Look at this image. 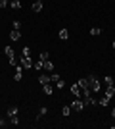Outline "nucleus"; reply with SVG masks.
<instances>
[{
    "label": "nucleus",
    "mask_w": 115,
    "mask_h": 129,
    "mask_svg": "<svg viewBox=\"0 0 115 129\" xmlns=\"http://www.w3.org/2000/svg\"><path fill=\"white\" fill-rule=\"evenodd\" d=\"M88 89H90V92H98L100 91V81L98 77H94V75H88Z\"/></svg>",
    "instance_id": "f257e3e1"
},
{
    "label": "nucleus",
    "mask_w": 115,
    "mask_h": 129,
    "mask_svg": "<svg viewBox=\"0 0 115 129\" xmlns=\"http://www.w3.org/2000/svg\"><path fill=\"white\" fill-rule=\"evenodd\" d=\"M19 66H21L23 70L33 68V60H31V56H21V58H19Z\"/></svg>",
    "instance_id": "f03ea898"
},
{
    "label": "nucleus",
    "mask_w": 115,
    "mask_h": 129,
    "mask_svg": "<svg viewBox=\"0 0 115 129\" xmlns=\"http://www.w3.org/2000/svg\"><path fill=\"white\" fill-rule=\"evenodd\" d=\"M77 83H79V87H81L82 94H90V89H88V79H86V77H81Z\"/></svg>",
    "instance_id": "7ed1b4c3"
},
{
    "label": "nucleus",
    "mask_w": 115,
    "mask_h": 129,
    "mask_svg": "<svg viewBox=\"0 0 115 129\" xmlns=\"http://www.w3.org/2000/svg\"><path fill=\"white\" fill-rule=\"evenodd\" d=\"M71 108H73V112H82V110H84V104H82V100H73Z\"/></svg>",
    "instance_id": "20e7f679"
},
{
    "label": "nucleus",
    "mask_w": 115,
    "mask_h": 129,
    "mask_svg": "<svg viewBox=\"0 0 115 129\" xmlns=\"http://www.w3.org/2000/svg\"><path fill=\"white\" fill-rule=\"evenodd\" d=\"M42 91L46 96H50V94H54V85H52V81L50 83H46V85H42Z\"/></svg>",
    "instance_id": "39448f33"
},
{
    "label": "nucleus",
    "mask_w": 115,
    "mask_h": 129,
    "mask_svg": "<svg viewBox=\"0 0 115 129\" xmlns=\"http://www.w3.org/2000/svg\"><path fill=\"white\" fill-rule=\"evenodd\" d=\"M23 79V68L16 66V73H14V81H21Z\"/></svg>",
    "instance_id": "423d86ee"
},
{
    "label": "nucleus",
    "mask_w": 115,
    "mask_h": 129,
    "mask_svg": "<svg viewBox=\"0 0 115 129\" xmlns=\"http://www.w3.org/2000/svg\"><path fill=\"white\" fill-rule=\"evenodd\" d=\"M71 92H73V96H81V94H82L79 83H73V85H71Z\"/></svg>",
    "instance_id": "0eeeda50"
},
{
    "label": "nucleus",
    "mask_w": 115,
    "mask_h": 129,
    "mask_svg": "<svg viewBox=\"0 0 115 129\" xmlns=\"http://www.w3.org/2000/svg\"><path fill=\"white\" fill-rule=\"evenodd\" d=\"M10 39H12V41H19V39H21V31H19V29L10 31Z\"/></svg>",
    "instance_id": "6e6552de"
},
{
    "label": "nucleus",
    "mask_w": 115,
    "mask_h": 129,
    "mask_svg": "<svg viewBox=\"0 0 115 129\" xmlns=\"http://www.w3.org/2000/svg\"><path fill=\"white\" fill-rule=\"evenodd\" d=\"M4 54L8 56V60L16 58V52H14V48H12V46H4Z\"/></svg>",
    "instance_id": "1a4fd4ad"
},
{
    "label": "nucleus",
    "mask_w": 115,
    "mask_h": 129,
    "mask_svg": "<svg viewBox=\"0 0 115 129\" xmlns=\"http://www.w3.org/2000/svg\"><path fill=\"white\" fill-rule=\"evenodd\" d=\"M105 96H109V98L115 96V83H113V85H107V89H105Z\"/></svg>",
    "instance_id": "9d476101"
},
{
    "label": "nucleus",
    "mask_w": 115,
    "mask_h": 129,
    "mask_svg": "<svg viewBox=\"0 0 115 129\" xmlns=\"http://www.w3.org/2000/svg\"><path fill=\"white\" fill-rule=\"evenodd\" d=\"M38 83H40V85H46V83H50V75H44V73H40V75H38Z\"/></svg>",
    "instance_id": "9b49d317"
},
{
    "label": "nucleus",
    "mask_w": 115,
    "mask_h": 129,
    "mask_svg": "<svg viewBox=\"0 0 115 129\" xmlns=\"http://www.w3.org/2000/svg\"><path fill=\"white\" fill-rule=\"evenodd\" d=\"M58 37H60L61 41H67V37H69V33H67V29H60V31H58Z\"/></svg>",
    "instance_id": "f8f14e48"
},
{
    "label": "nucleus",
    "mask_w": 115,
    "mask_h": 129,
    "mask_svg": "<svg viewBox=\"0 0 115 129\" xmlns=\"http://www.w3.org/2000/svg\"><path fill=\"white\" fill-rule=\"evenodd\" d=\"M109 100H111V98H109V96H105V94H104V96H102V98L98 100V104H100V106H107V104H109Z\"/></svg>",
    "instance_id": "ddd939ff"
},
{
    "label": "nucleus",
    "mask_w": 115,
    "mask_h": 129,
    "mask_svg": "<svg viewBox=\"0 0 115 129\" xmlns=\"http://www.w3.org/2000/svg\"><path fill=\"white\" fill-rule=\"evenodd\" d=\"M33 12H35V14L42 12V2H37V0H35V4H33Z\"/></svg>",
    "instance_id": "4468645a"
},
{
    "label": "nucleus",
    "mask_w": 115,
    "mask_h": 129,
    "mask_svg": "<svg viewBox=\"0 0 115 129\" xmlns=\"http://www.w3.org/2000/svg\"><path fill=\"white\" fill-rule=\"evenodd\" d=\"M6 114H8V118H12V116H17V108H16V106H10Z\"/></svg>",
    "instance_id": "2eb2a0df"
},
{
    "label": "nucleus",
    "mask_w": 115,
    "mask_h": 129,
    "mask_svg": "<svg viewBox=\"0 0 115 129\" xmlns=\"http://www.w3.org/2000/svg\"><path fill=\"white\" fill-rule=\"evenodd\" d=\"M33 68H35L37 71H42V70H44V62H42V60H40V62H35Z\"/></svg>",
    "instance_id": "dca6fc26"
},
{
    "label": "nucleus",
    "mask_w": 115,
    "mask_h": 129,
    "mask_svg": "<svg viewBox=\"0 0 115 129\" xmlns=\"http://www.w3.org/2000/svg\"><path fill=\"white\" fill-rule=\"evenodd\" d=\"M10 6H12V10H19V8H21V2H19V0H12Z\"/></svg>",
    "instance_id": "f3484780"
},
{
    "label": "nucleus",
    "mask_w": 115,
    "mask_h": 129,
    "mask_svg": "<svg viewBox=\"0 0 115 129\" xmlns=\"http://www.w3.org/2000/svg\"><path fill=\"white\" fill-rule=\"evenodd\" d=\"M44 70H46V71H52V70H54V64H52L50 60H44Z\"/></svg>",
    "instance_id": "a211bd4d"
},
{
    "label": "nucleus",
    "mask_w": 115,
    "mask_h": 129,
    "mask_svg": "<svg viewBox=\"0 0 115 129\" xmlns=\"http://www.w3.org/2000/svg\"><path fill=\"white\" fill-rule=\"evenodd\" d=\"M100 33H102V29H100V27H92V29H90V35H92V37H98Z\"/></svg>",
    "instance_id": "6ab92c4d"
},
{
    "label": "nucleus",
    "mask_w": 115,
    "mask_h": 129,
    "mask_svg": "<svg viewBox=\"0 0 115 129\" xmlns=\"http://www.w3.org/2000/svg\"><path fill=\"white\" fill-rule=\"evenodd\" d=\"M69 114H71V106H63V108H61V116H65V118H67Z\"/></svg>",
    "instance_id": "aec40b11"
},
{
    "label": "nucleus",
    "mask_w": 115,
    "mask_h": 129,
    "mask_svg": "<svg viewBox=\"0 0 115 129\" xmlns=\"http://www.w3.org/2000/svg\"><path fill=\"white\" fill-rule=\"evenodd\" d=\"M38 58H40V60L44 62V60H48V58H50V54L46 52V50H40V56H38Z\"/></svg>",
    "instance_id": "412c9836"
},
{
    "label": "nucleus",
    "mask_w": 115,
    "mask_h": 129,
    "mask_svg": "<svg viewBox=\"0 0 115 129\" xmlns=\"http://www.w3.org/2000/svg\"><path fill=\"white\" fill-rule=\"evenodd\" d=\"M104 83H105V85H113L115 81H113V77H111V75H105L104 77Z\"/></svg>",
    "instance_id": "4be33fe9"
},
{
    "label": "nucleus",
    "mask_w": 115,
    "mask_h": 129,
    "mask_svg": "<svg viewBox=\"0 0 115 129\" xmlns=\"http://www.w3.org/2000/svg\"><path fill=\"white\" fill-rule=\"evenodd\" d=\"M56 87H58V89H63V87H65V81H63V79L60 77V79L56 81Z\"/></svg>",
    "instance_id": "5701e85b"
},
{
    "label": "nucleus",
    "mask_w": 115,
    "mask_h": 129,
    "mask_svg": "<svg viewBox=\"0 0 115 129\" xmlns=\"http://www.w3.org/2000/svg\"><path fill=\"white\" fill-rule=\"evenodd\" d=\"M88 104H90V106H96V104H98V100H96L94 96H90V94H88Z\"/></svg>",
    "instance_id": "b1692460"
},
{
    "label": "nucleus",
    "mask_w": 115,
    "mask_h": 129,
    "mask_svg": "<svg viewBox=\"0 0 115 129\" xmlns=\"http://www.w3.org/2000/svg\"><path fill=\"white\" fill-rule=\"evenodd\" d=\"M21 54H23V56H31V48H29V46H23Z\"/></svg>",
    "instance_id": "393cba45"
},
{
    "label": "nucleus",
    "mask_w": 115,
    "mask_h": 129,
    "mask_svg": "<svg viewBox=\"0 0 115 129\" xmlns=\"http://www.w3.org/2000/svg\"><path fill=\"white\" fill-rule=\"evenodd\" d=\"M46 112H48V108H46V106H42V108H40V112H38V118H42V116H44ZM38 118H37V119H38Z\"/></svg>",
    "instance_id": "a878e982"
},
{
    "label": "nucleus",
    "mask_w": 115,
    "mask_h": 129,
    "mask_svg": "<svg viewBox=\"0 0 115 129\" xmlns=\"http://www.w3.org/2000/svg\"><path fill=\"white\" fill-rule=\"evenodd\" d=\"M58 79H60V75H58V73H50V81H52V83H56Z\"/></svg>",
    "instance_id": "bb28decb"
},
{
    "label": "nucleus",
    "mask_w": 115,
    "mask_h": 129,
    "mask_svg": "<svg viewBox=\"0 0 115 129\" xmlns=\"http://www.w3.org/2000/svg\"><path fill=\"white\" fill-rule=\"evenodd\" d=\"M12 125H19V118H17V116H12Z\"/></svg>",
    "instance_id": "cd10ccee"
},
{
    "label": "nucleus",
    "mask_w": 115,
    "mask_h": 129,
    "mask_svg": "<svg viewBox=\"0 0 115 129\" xmlns=\"http://www.w3.org/2000/svg\"><path fill=\"white\" fill-rule=\"evenodd\" d=\"M14 29H21V21H17V19H16V21H14Z\"/></svg>",
    "instance_id": "c85d7f7f"
},
{
    "label": "nucleus",
    "mask_w": 115,
    "mask_h": 129,
    "mask_svg": "<svg viewBox=\"0 0 115 129\" xmlns=\"http://www.w3.org/2000/svg\"><path fill=\"white\" fill-rule=\"evenodd\" d=\"M10 4V2H8V0H0V8H6V6Z\"/></svg>",
    "instance_id": "c756f323"
},
{
    "label": "nucleus",
    "mask_w": 115,
    "mask_h": 129,
    "mask_svg": "<svg viewBox=\"0 0 115 129\" xmlns=\"http://www.w3.org/2000/svg\"><path fill=\"white\" fill-rule=\"evenodd\" d=\"M111 116H113V118H115V108H113V110H111Z\"/></svg>",
    "instance_id": "7c9ffc66"
},
{
    "label": "nucleus",
    "mask_w": 115,
    "mask_h": 129,
    "mask_svg": "<svg viewBox=\"0 0 115 129\" xmlns=\"http://www.w3.org/2000/svg\"><path fill=\"white\" fill-rule=\"evenodd\" d=\"M111 46H113V50H115V41H113V44H111Z\"/></svg>",
    "instance_id": "2f4dec72"
},
{
    "label": "nucleus",
    "mask_w": 115,
    "mask_h": 129,
    "mask_svg": "<svg viewBox=\"0 0 115 129\" xmlns=\"http://www.w3.org/2000/svg\"><path fill=\"white\" fill-rule=\"evenodd\" d=\"M37 2H42V0H37Z\"/></svg>",
    "instance_id": "473e14b6"
},
{
    "label": "nucleus",
    "mask_w": 115,
    "mask_h": 129,
    "mask_svg": "<svg viewBox=\"0 0 115 129\" xmlns=\"http://www.w3.org/2000/svg\"><path fill=\"white\" fill-rule=\"evenodd\" d=\"M0 123H2V118H0Z\"/></svg>",
    "instance_id": "72a5a7b5"
},
{
    "label": "nucleus",
    "mask_w": 115,
    "mask_h": 129,
    "mask_svg": "<svg viewBox=\"0 0 115 129\" xmlns=\"http://www.w3.org/2000/svg\"><path fill=\"white\" fill-rule=\"evenodd\" d=\"M8 2H12V0H8Z\"/></svg>",
    "instance_id": "f704fd0d"
}]
</instances>
